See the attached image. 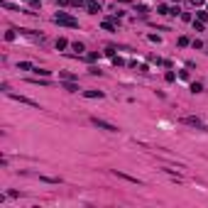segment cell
<instances>
[{"instance_id":"1","label":"cell","mask_w":208,"mask_h":208,"mask_svg":"<svg viewBox=\"0 0 208 208\" xmlns=\"http://www.w3.org/2000/svg\"><path fill=\"white\" fill-rule=\"evenodd\" d=\"M54 22L56 25H64V27H79V20H76V17H71V15H66V12H56L54 15Z\"/></svg>"},{"instance_id":"2","label":"cell","mask_w":208,"mask_h":208,"mask_svg":"<svg viewBox=\"0 0 208 208\" xmlns=\"http://www.w3.org/2000/svg\"><path fill=\"white\" fill-rule=\"evenodd\" d=\"M93 125L101 127V130H108V132H118L115 125H110V123H105V120H101V118H93Z\"/></svg>"},{"instance_id":"3","label":"cell","mask_w":208,"mask_h":208,"mask_svg":"<svg viewBox=\"0 0 208 208\" xmlns=\"http://www.w3.org/2000/svg\"><path fill=\"white\" fill-rule=\"evenodd\" d=\"M86 10H88L91 15H96V12H101V3H98V0H88V3H86Z\"/></svg>"},{"instance_id":"4","label":"cell","mask_w":208,"mask_h":208,"mask_svg":"<svg viewBox=\"0 0 208 208\" xmlns=\"http://www.w3.org/2000/svg\"><path fill=\"white\" fill-rule=\"evenodd\" d=\"M10 98H12V101H20V103H25V105H32V108H39L34 101H29V98H25V96H15V93H10Z\"/></svg>"},{"instance_id":"5","label":"cell","mask_w":208,"mask_h":208,"mask_svg":"<svg viewBox=\"0 0 208 208\" xmlns=\"http://www.w3.org/2000/svg\"><path fill=\"white\" fill-rule=\"evenodd\" d=\"M181 123H184V125H191V127H203L201 118H184ZM203 130H206V127H203Z\"/></svg>"},{"instance_id":"6","label":"cell","mask_w":208,"mask_h":208,"mask_svg":"<svg viewBox=\"0 0 208 208\" xmlns=\"http://www.w3.org/2000/svg\"><path fill=\"white\" fill-rule=\"evenodd\" d=\"M86 98H103V91H83Z\"/></svg>"},{"instance_id":"7","label":"cell","mask_w":208,"mask_h":208,"mask_svg":"<svg viewBox=\"0 0 208 208\" xmlns=\"http://www.w3.org/2000/svg\"><path fill=\"white\" fill-rule=\"evenodd\" d=\"M64 88L71 91V93H76V91H79V86H76V83H71V81H64Z\"/></svg>"},{"instance_id":"8","label":"cell","mask_w":208,"mask_h":208,"mask_svg":"<svg viewBox=\"0 0 208 208\" xmlns=\"http://www.w3.org/2000/svg\"><path fill=\"white\" fill-rule=\"evenodd\" d=\"M20 69H22V71H34V66H32L29 61H20Z\"/></svg>"},{"instance_id":"9","label":"cell","mask_w":208,"mask_h":208,"mask_svg":"<svg viewBox=\"0 0 208 208\" xmlns=\"http://www.w3.org/2000/svg\"><path fill=\"white\" fill-rule=\"evenodd\" d=\"M59 76H61L64 81H71V79H73V73H69V71H61V73H59Z\"/></svg>"},{"instance_id":"10","label":"cell","mask_w":208,"mask_h":208,"mask_svg":"<svg viewBox=\"0 0 208 208\" xmlns=\"http://www.w3.org/2000/svg\"><path fill=\"white\" fill-rule=\"evenodd\" d=\"M66 44H69L66 39H56V49H66Z\"/></svg>"},{"instance_id":"11","label":"cell","mask_w":208,"mask_h":208,"mask_svg":"<svg viewBox=\"0 0 208 208\" xmlns=\"http://www.w3.org/2000/svg\"><path fill=\"white\" fill-rule=\"evenodd\" d=\"M191 91H194V93H201L203 86H201V83H191Z\"/></svg>"},{"instance_id":"12","label":"cell","mask_w":208,"mask_h":208,"mask_svg":"<svg viewBox=\"0 0 208 208\" xmlns=\"http://www.w3.org/2000/svg\"><path fill=\"white\" fill-rule=\"evenodd\" d=\"M34 73H39V76H49L51 71H47V69H34Z\"/></svg>"},{"instance_id":"13","label":"cell","mask_w":208,"mask_h":208,"mask_svg":"<svg viewBox=\"0 0 208 208\" xmlns=\"http://www.w3.org/2000/svg\"><path fill=\"white\" fill-rule=\"evenodd\" d=\"M206 20H208V12L201 10V12H198V22H206Z\"/></svg>"},{"instance_id":"14","label":"cell","mask_w":208,"mask_h":208,"mask_svg":"<svg viewBox=\"0 0 208 208\" xmlns=\"http://www.w3.org/2000/svg\"><path fill=\"white\" fill-rule=\"evenodd\" d=\"M71 47H73V51H83V44H81V42H73Z\"/></svg>"},{"instance_id":"15","label":"cell","mask_w":208,"mask_h":208,"mask_svg":"<svg viewBox=\"0 0 208 208\" xmlns=\"http://www.w3.org/2000/svg\"><path fill=\"white\" fill-rule=\"evenodd\" d=\"M86 59H88V61H96V59H98V51H91V54L86 56Z\"/></svg>"},{"instance_id":"16","label":"cell","mask_w":208,"mask_h":208,"mask_svg":"<svg viewBox=\"0 0 208 208\" xmlns=\"http://www.w3.org/2000/svg\"><path fill=\"white\" fill-rule=\"evenodd\" d=\"M157 10H159V15H169V8H166V5H159Z\"/></svg>"},{"instance_id":"17","label":"cell","mask_w":208,"mask_h":208,"mask_svg":"<svg viewBox=\"0 0 208 208\" xmlns=\"http://www.w3.org/2000/svg\"><path fill=\"white\" fill-rule=\"evenodd\" d=\"M71 3H73V5H76V8H81V5H86V3H83V0H71Z\"/></svg>"},{"instance_id":"18","label":"cell","mask_w":208,"mask_h":208,"mask_svg":"<svg viewBox=\"0 0 208 208\" xmlns=\"http://www.w3.org/2000/svg\"><path fill=\"white\" fill-rule=\"evenodd\" d=\"M29 3H32L34 8H39V5H42V0H29Z\"/></svg>"},{"instance_id":"19","label":"cell","mask_w":208,"mask_h":208,"mask_svg":"<svg viewBox=\"0 0 208 208\" xmlns=\"http://www.w3.org/2000/svg\"><path fill=\"white\" fill-rule=\"evenodd\" d=\"M71 3V0H59V5H69Z\"/></svg>"}]
</instances>
